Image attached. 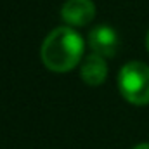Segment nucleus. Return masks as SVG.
<instances>
[{
  "instance_id": "3",
  "label": "nucleus",
  "mask_w": 149,
  "mask_h": 149,
  "mask_svg": "<svg viewBox=\"0 0 149 149\" xmlns=\"http://www.w3.org/2000/svg\"><path fill=\"white\" fill-rule=\"evenodd\" d=\"M88 45L94 54H99L102 57H113L118 50V35L108 24L94 26L88 33Z\"/></svg>"
},
{
  "instance_id": "6",
  "label": "nucleus",
  "mask_w": 149,
  "mask_h": 149,
  "mask_svg": "<svg viewBox=\"0 0 149 149\" xmlns=\"http://www.w3.org/2000/svg\"><path fill=\"white\" fill-rule=\"evenodd\" d=\"M134 149H149V144L148 142H144V144H137Z\"/></svg>"
},
{
  "instance_id": "1",
  "label": "nucleus",
  "mask_w": 149,
  "mask_h": 149,
  "mask_svg": "<svg viewBox=\"0 0 149 149\" xmlns=\"http://www.w3.org/2000/svg\"><path fill=\"white\" fill-rule=\"evenodd\" d=\"M83 38L70 26L52 30L42 43V61L54 73H68L83 57Z\"/></svg>"
},
{
  "instance_id": "2",
  "label": "nucleus",
  "mask_w": 149,
  "mask_h": 149,
  "mask_svg": "<svg viewBox=\"0 0 149 149\" xmlns=\"http://www.w3.org/2000/svg\"><path fill=\"white\" fill-rule=\"evenodd\" d=\"M118 88L130 104H149V66L139 61L127 63L118 74Z\"/></svg>"
},
{
  "instance_id": "7",
  "label": "nucleus",
  "mask_w": 149,
  "mask_h": 149,
  "mask_svg": "<svg viewBox=\"0 0 149 149\" xmlns=\"http://www.w3.org/2000/svg\"><path fill=\"white\" fill-rule=\"evenodd\" d=\"M146 47H148V50H149V31H148V38H146Z\"/></svg>"
},
{
  "instance_id": "5",
  "label": "nucleus",
  "mask_w": 149,
  "mask_h": 149,
  "mask_svg": "<svg viewBox=\"0 0 149 149\" xmlns=\"http://www.w3.org/2000/svg\"><path fill=\"white\" fill-rule=\"evenodd\" d=\"M80 74H81V80L87 83V85H92V87H97L101 83H104L106 76H108V64H106V59L99 54H90L83 59L81 63V68H80Z\"/></svg>"
},
{
  "instance_id": "4",
  "label": "nucleus",
  "mask_w": 149,
  "mask_h": 149,
  "mask_svg": "<svg viewBox=\"0 0 149 149\" xmlns=\"http://www.w3.org/2000/svg\"><path fill=\"white\" fill-rule=\"evenodd\" d=\"M61 16L70 26H87L95 16L92 0H68L61 7Z\"/></svg>"
}]
</instances>
